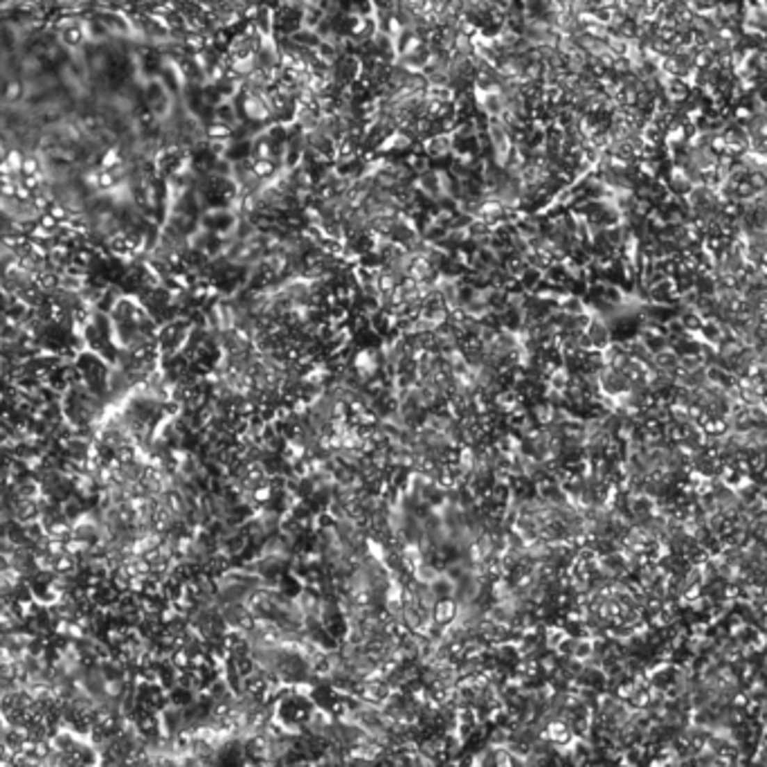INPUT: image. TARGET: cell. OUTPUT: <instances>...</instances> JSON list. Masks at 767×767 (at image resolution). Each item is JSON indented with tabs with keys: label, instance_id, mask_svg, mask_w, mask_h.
Here are the masks:
<instances>
[{
	"label": "cell",
	"instance_id": "2",
	"mask_svg": "<svg viewBox=\"0 0 767 767\" xmlns=\"http://www.w3.org/2000/svg\"><path fill=\"white\" fill-rule=\"evenodd\" d=\"M293 38L300 45L304 47H313V50H318V45L322 43V36L318 34V30H309V27H300L295 34H291Z\"/></svg>",
	"mask_w": 767,
	"mask_h": 767
},
{
	"label": "cell",
	"instance_id": "1",
	"mask_svg": "<svg viewBox=\"0 0 767 767\" xmlns=\"http://www.w3.org/2000/svg\"><path fill=\"white\" fill-rule=\"evenodd\" d=\"M421 149L426 151V156L430 160H446L453 153V136L450 133H439V136H430L421 142Z\"/></svg>",
	"mask_w": 767,
	"mask_h": 767
}]
</instances>
